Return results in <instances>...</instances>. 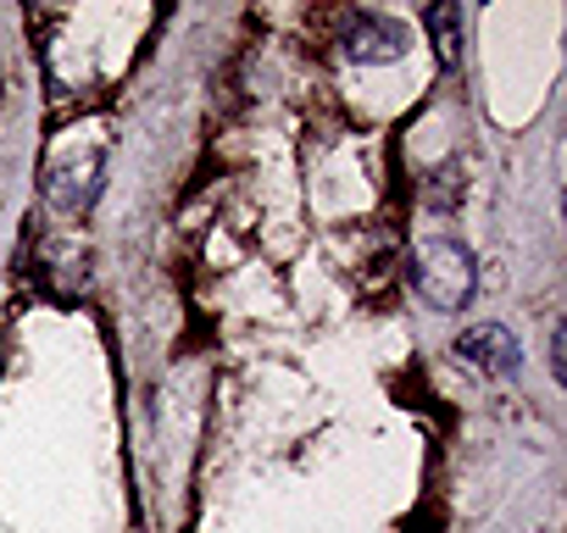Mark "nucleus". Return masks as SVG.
<instances>
[{"label": "nucleus", "mask_w": 567, "mask_h": 533, "mask_svg": "<svg viewBox=\"0 0 567 533\" xmlns=\"http://www.w3.org/2000/svg\"><path fill=\"white\" fill-rule=\"evenodd\" d=\"M412 279H417V295L434 306V312H462L478 290V266L467 255V244L456 239H423L417 255H412Z\"/></svg>", "instance_id": "nucleus-1"}, {"label": "nucleus", "mask_w": 567, "mask_h": 533, "mask_svg": "<svg viewBox=\"0 0 567 533\" xmlns=\"http://www.w3.org/2000/svg\"><path fill=\"white\" fill-rule=\"evenodd\" d=\"M101 173H106L101 150H79V156H62V161H56V167L45 173V200H51L56 211L79 217V211H90V206H95V195H101Z\"/></svg>", "instance_id": "nucleus-2"}, {"label": "nucleus", "mask_w": 567, "mask_h": 533, "mask_svg": "<svg viewBox=\"0 0 567 533\" xmlns=\"http://www.w3.org/2000/svg\"><path fill=\"white\" fill-rule=\"evenodd\" d=\"M346 62H362V67H379V62H401L406 56V29L395 18H379V12H357L351 29H346Z\"/></svg>", "instance_id": "nucleus-3"}, {"label": "nucleus", "mask_w": 567, "mask_h": 533, "mask_svg": "<svg viewBox=\"0 0 567 533\" xmlns=\"http://www.w3.org/2000/svg\"><path fill=\"white\" fill-rule=\"evenodd\" d=\"M456 356H462L467 367L489 373V378H512V373L523 367V345H517L512 328H501V323H478V328H467V334L456 339Z\"/></svg>", "instance_id": "nucleus-4"}, {"label": "nucleus", "mask_w": 567, "mask_h": 533, "mask_svg": "<svg viewBox=\"0 0 567 533\" xmlns=\"http://www.w3.org/2000/svg\"><path fill=\"white\" fill-rule=\"evenodd\" d=\"M429 34L440 45V67H456L462 62V12L456 7H434L429 12Z\"/></svg>", "instance_id": "nucleus-5"}]
</instances>
